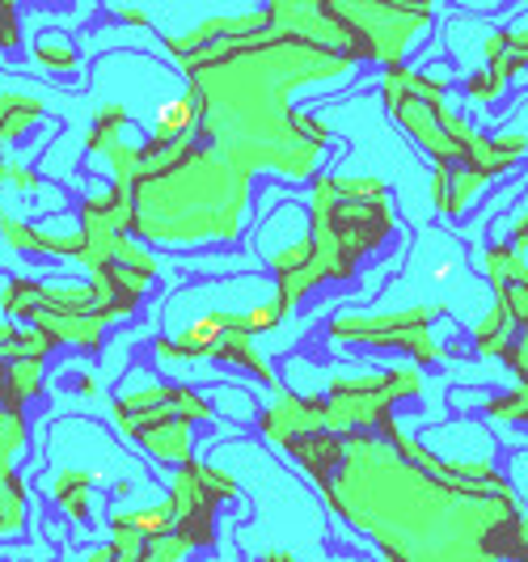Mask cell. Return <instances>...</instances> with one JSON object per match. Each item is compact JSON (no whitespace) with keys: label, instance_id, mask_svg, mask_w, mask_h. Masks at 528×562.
Masks as SVG:
<instances>
[{"label":"cell","instance_id":"11","mask_svg":"<svg viewBox=\"0 0 528 562\" xmlns=\"http://www.w3.org/2000/svg\"><path fill=\"white\" fill-rule=\"evenodd\" d=\"M4 173H9V161H0V182H4Z\"/></svg>","mask_w":528,"mask_h":562},{"label":"cell","instance_id":"12","mask_svg":"<svg viewBox=\"0 0 528 562\" xmlns=\"http://www.w3.org/2000/svg\"><path fill=\"white\" fill-rule=\"evenodd\" d=\"M4 221H9V216H4V212H0V225H4Z\"/></svg>","mask_w":528,"mask_h":562},{"label":"cell","instance_id":"6","mask_svg":"<svg viewBox=\"0 0 528 562\" xmlns=\"http://www.w3.org/2000/svg\"><path fill=\"white\" fill-rule=\"evenodd\" d=\"M0 313L9 322H34L38 313V283L34 280H9L0 288Z\"/></svg>","mask_w":528,"mask_h":562},{"label":"cell","instance_id":"8","mask_svg":"<svg viewBox=\"0 0 528 562\" xmlns=\"http://www.w3.org/2000/svg\"><path fill=\"white\" fill-rule=\"evenodd\" d=\"M34 59H38L47 72H72V68H77V52H72L68 38H59V34H43V38L34 43Z\"/></svg>","mask_w":528,"mask_h":562},{"label":"cell","instance_id":"3","mask_svg":"<svg viewBox=\"0 0 528 562\" xmlns=\"http://www.w3.org/2000/svg\"><path fill=\"white\" fill-rule=\"evenodd\" d=\"M34 330L52 342H77V347H98L102 338V317H64V313H34Z\"/></svg>","mask_w":528,"mask_h":562},{"label":"cell","instance_id":"10","mask_svg":"<svg viewBox=\"0 0 528 562\" xmlns=\"http://www.w3.org/2000/svg\"><path fill=\"white\" fill-rule=\"evenodd\" d=\"M4 182H13V187H18V191H26V195H34V191H38V173H30L26 166H9Z\"/></svg>","mask_w":528,"mask_h":562},{"label":"cell","instance_id":"5","mask_svg":"<svg viewBox=\"0 0 528 562\" xmlns=\"http://www.w3.org/2000/svg\"><path fill=\"white\" fill-rule=\"evenodd\" d=\"M43 390V360H9L4 364V406L22 411Z\"/></svg>","mask_w":528,"mask_h":562},{"label":"cell","instance_id":"4","mask_svg":"<svg viewBox=\"0 0 528 562\" xmlns=\"http://www.w3.org/2000/svg\"><path fill=\"white\" fill-rule=\"evenodd\" d=\"M43 119V102L30 93H0V148L22 144L30 127Z\"/></svg>","mask_w":528,"mask_h":562},{"label":"cell","instance_id":"9","mask_svg":"<svg viewBox=\"0 0 528 562\" xmlns=\"http://www.w3.org/2000/svg\"><path fill=\"white\" fill-rule=\"evenodd\" d=\"M22 47V18H18V4L0 0V52L13 56Z\"/></svg>","mask_w":528,"mask_h":562},{"label":"cell","instance_id":"7","mask_svg":"<svg viewBox=\"0 0 528 562\" xmlns=\"http://www.w3.org/2000/svg\"><path fill=\"white\" fill-rule=\"evenodd\" d=\"M89 486H93V474H85V470H64V474H56V499L59 507L68 512V516H77V520H85L89 516Z\"/></svg>","mask_w":528,"mask_h":562},{"label":"cell","instance_id":"1","mask_svg":"<svg viewBox=\"0 0 528 562\" xmlns=\"http://www.w3.org/2000/svg\"><path fill=\"white\" fill-rule=\"evenodd\" d=\"M26 449V415L0 406V537L26 525V486L13 474V457Z\"/></svg>","mask_w":528,"mask_h":562},{"label":"cell","instance_id":"2","mask_svg":"<svg viewBox=\"0 0 528 562\" xmlns=\"http://www.w3.org/2000/svg\"><path fill=\"white\" fill-rule=\"evenodd\" d=\"M4 246L18 254H81V237L77 233H52V228L22 225V221H4L0 225Z\"/></svg>","mask_w":528,"mask_h":562}]
</instances>
